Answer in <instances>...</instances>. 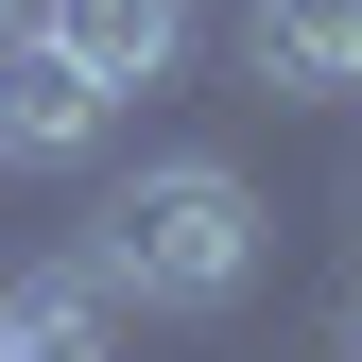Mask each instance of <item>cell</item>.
Instances as JSON below:
<instances>
[{"label":"cell","instance_id":"cell-1","mask_svg":"<svg viewBox=\"0 0 362 362\" xmlns=\"http://www.w3.org/2000/svg\"><path fill=\"white\" fill-rule=\"evenodd\" d=\"M69 259L104 276V310H173V328H207V310L259 293V259H276V224L224 156H139L104 207L69 224Z\"/></svg>","mask_w":362,"mask_h":362},{"label":"cell","instance_id":"cell-2","mask_svg":"<svg viewBox=\"0 0 362 362\" xmlns=\"http://www.w3.org/2000/svg\"><path fill=\"white\" fill-rule=\"evenodd\" d=\"M104 121H121V86L86 69L52 18L0 35V173H86V156H104Z\"/></svg>","mask_w":362,"mask_h":362},{"label":"cell","instance_id":"cell-3","mask_svg":"<svg viewBox=\"0 0 362 362\" xmlns=\"http://www.w3.org/2000/svg\"><path fill=\"white\" fill-rule=\"evenodd\" d=\"M242 86L259 104H362V0H242Z\"/></svg>","mask_w":362,"mask_h":362},{"label":"cell","instance_id":"cell-4","mask_svg":"<svg viewBox=\"0 0 362 362\" xmlns=\"http://www.w3.org/2000/svg\"><path fill=\"white\" fill-rule=\"evenodd\" d=\"M35 18H52L69 52L121 86V104H139V86H173V52H190V0H35Z\"/></svg>","mask_w":362,"mask_h":362},{"label":"cell","instance_id":"cell-5","mask_svg":"<svg viewBox=\"0 0 362 362\" xmlns=\"http://www.w3.org/2000/svg\"><path fill=\"white\" fill-rule=\"evenodd\" d=\"M345 362H362V293H345Z\"/></svg>","mask_w":362,"mask_h":362},{"label":"cell","instance_id":"cell-6","mask_svg":"<svg viewBox=\"0 0 362 362\" xmlns=\"http://www.w3.org/2000/svg\"><path fill=\"white\" fill-rule=\"evenodd\" d=\"M18 18H35V0H0V35H18Z\"/></svg>","mask_w":362,"mask_h":362}]
</instances>
